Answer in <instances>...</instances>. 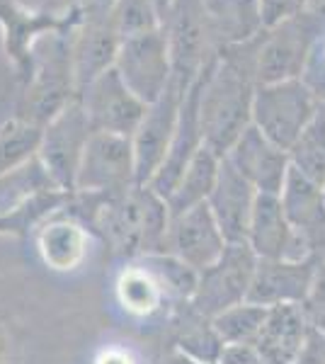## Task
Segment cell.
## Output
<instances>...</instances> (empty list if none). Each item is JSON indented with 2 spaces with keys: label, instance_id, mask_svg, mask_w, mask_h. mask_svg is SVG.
Here are the masks:
<instances>
[{
  "label": "cell",
  "instance_id": "277c9868",
  "mask_svg": "<svg viewBox=\"0 0 325 364\" xmlns=\"http://www.w3.org/2000/svg\"><path fill=\"white\" fill-rule=\"evenodd\" d=\"M73 100H78V85L73 73L70 37H54L49 44V54L37 56L32 80L22 85L15 117L44 129Z\"/></svg>",
  "mask_w": 325,
  "mask_h": 364
},
{
  "label": "cell",
  "instance_id": "83f0119b",
  "mask_svg": "<svg viewBox=\"0 0 325 364\" xmlns=\"http://www.w3.org/2000/svg\"><path fill=\"white\" fill-rule=\"evenodd\" d=\"M287 154L294 170L325 187V112L311 122Z\"/></svg>",
  "mask_w": 325,
  "mask_h": 364
},
{
  "label": "cell",
  "instance_id": "8fae6325",
  "mask_svg": "<svg viewBox=\"0 0 325 364\" xmlns=\"http://www.w3.org/2000/svg\"><path fill=\"white\" fill-rule=\"evenodd\" d=\"M114 68L119 70L129 90L146 105L161 100L173 78L168 34L163 29H153V32L122 39Z\"/></svg>",
  "mask_w": 325,
  "mask_h": 364
},
{
  "label": "cell",
  "instance_id": "5b68a950",
  "mask_svg": "<svg viewBox=\"0 0 325 364\" xmlns=\"http://www.w3.org/2000/svg\"><path fill=\"white\" fill-rule=\"evenodd\" d=\"M321 112V100L304 78L257 85L252 127H257L279 149L289 151Z\"/></svg>",
  "mask_w": 325,
  "mask_h": 364
},
{
  "label": "cell",
  "instance_id": "2e32d148",
  "mask_svg": "<svg viewBox=\"0 0 325 364\" xmlns=\"http://www.w3.org/2000/svg\"><path fill=\"white\" fill-rule=\"evenodd\" d=\"M318 260H257L247 301L272 309L309 301L318 277Z\"/></svg>",
  "mask_w": 325,
  "mask_h": 364
},
{
  "label": "cell",
  "instance_id": "d590c367",
  "mask_svg": "<svg viewBox=\"0 0 325 364\" xmlns=\"http://www.w3.org/2000/svg\"><path fill=\"white\" fill-rule=\"evenodd\" d=\"M0 233H10V228H8V221H5V216H0Z\"/></svg>",
  "mask_w": 325,
  "mask_h": 364
},
{
  "label": "cell",
  "instance_id": "44dd1931",
  "mask_svg": "<svg viewBox=\"0 0 325 364\" xmlns=\"http://www.w3.org/2000/svg\"><path fill=\"white\" fill-rule=\"evenodd\" d=\"M279 199L289 224L321 260V255H325V190L292 168Z\"/></svg>",
  "mask_w": 325,
  "mask_h": 364
},
{
  "label": "cell",
  "instance_id": "836d02e7",
  "mask_svg": "<svg viewBox=\"0 0 325 364\" xmlns=\"http://www.w3.org/2000/svg\"><path fill=\"white\" fill-rule=\"evenodd\" d=\"M163 364H202V362H194V360H190L187 355H182V352H177V350H175L173 355H170Z\"/></svg>",
  "mask_w": 325,
  "mask_h": 364
},
{
  "label": "cell",
  "instance_id": "603a6c76",
  "mask_svg": "<svg viewBox=\"0 0 325 364\" xmlns=\"http://www.w3.org/2000/svg\"><path fill=\"white\" fill-rule=\"evenodd\" d=\"M39 252L54 269H73L85 255V231L73 216L58 211L39 228Z\"/></svg>",
  "mask_w": 325,
  "mask_h": 364
},
{
  "label": "cell",
  "instance_id": "ffe728a7",
  "mask_svg": "<svg viewBox=\"0 0 325 364\" xmlns=\"http://www.w3.org/2000/svg\"><path fill=\"white\" fill-rule=\"evenodd\" d=\"M309 345V316L301 304L267 309L255 350L265 364H299Z\"/></svg>",
  "mask_w": 325,
  "mask_h": 364
},
{
  "label": "cell",
  "instance_id": "7c38bea8",
  "mask_svg": "<svg viewBox=\"0 0 325 364\" xmlns=\"http://www.w3.org/2000/svg\"><path fill=\"white\" fill-rule=\"evenodd\" d=\"M78 100L85 107L92 132L119 134L129 139H134L136 129L141 127L146 109H149L144 100L129 90L117 68L105 70L82 90Z\"/></svg>",
  "mask_w": 325,
  "mask_h": 364
},
{
  "label": "cell",
  "instance_id": "6da1fadb",
  "mask_svg": "<svg viewBox=\"0 0 325 364\" xmlns=\"http://www.w3.org/2000/svg\"><path fill=\"white\" fill-rule=\"evenodd\" d=\"M262 32L255 39L218 51L206 63L199 92V124L204 146L226 156L233 144L252 127V102L257 90V54Z\"/></svg>",
  "mask_w": 325,
  "mask_h": 364
},
{
  "label": "cell",
  "instance_id": "d6986e66",
  "mask_svg": "<svg viewBox=\"0 0 325 364\" xmlns=\"http://www.w3.org/2000/svg\"><path fill=\"white\" fill-rule=\"evenodd\" d=\"M260 192L238 173L226 158H221V170L214 192L206 199L218 228L228 243H247V228Z\"/></svg>",
  "mask_w": 325,
  "mask_h": 364
},
{
  "label": "cell",
  "instance_id": "4fadbf2b",
  "mask_svg": "<svg viewBox=\"0 0 325 364\" xmlns=\"http://www.w3.org/2000/svg\"><path fill=\"white\" fill-rule=\"evenodd\" d=\"M190 87L180 85L170 78L168 90L161 100L149 105L141 127L134 134V156H136V182L139 185H151L156 173L161 170L168 156L170 141L175 136V127L180 119V107Z\"/></svg>",
  "mask_w": 325,
  "mask_h": 364
},
{
  "label": "cell",
  "instance_id": "d4e9b609",
  "mask_svg": "<svg viewBox=\"0 0 325 364\" xmlns=\"http://www.w3.org/2000/svg\"><path fill=\"white\" fill-rule=\"evenodd\" d=\"M223 348H226V345L218 338L211 318L197 314V311L190 306V301H185V316L177 323L175 350L187 355L194 362L216 364Z\"/></svg>",
  "mask_w": 325,
  "mask_h": 364
},
{
  "label": "cell",
  "instance_id": "ba28073f",
  "mask_svg": "<svg viewBox=\"0 0 325 364\" xmlns=\"http://www.w3.org/2000/svg\"><path fill=\"white\" fill-rule=\"evenodd\" d=\"M136 185L139 182H136L134 141L119 134H92L82 154L75 192L114 199L127 195Z\"/></svg>",
  "mask_w": 325,
  "mask_h": 364
},
{
  "label": "cell",
  "instance_id": "e575fe53",
  "mask_svg": "<svg viewBox=\"0 0 325 364\" xmlns=\"http://www.w3.org/2000/svg\"><path fill=\"white\" fill-rule=\"evenodd\" d=\"M107 362L110 364H129V360L124 355H107Z\"/></svg>",
  "mask_w": 325,
  "mask_h": 364
},
{
  "label": "cell",
  "instance_id": "30bf717a",
  "mask_svg": "<svg viewBox=\"0 0 325 364\" xmlns=\"http://www.w3.org/2000/svg\"><path fill=\"white\" fill-rule=\"evenodd\" d=\"M255 267L257 255L250 250V245L228 243L214 265L199 272V284L190 306L206 318H214L221 311L247 301Z\"/></svg>",
  "mask_w": 325,
  "mask_h": 364
},
{
  "label": "cell",
  "instance_id": "f1b7e54d",
  "mask_svg": "<svg viewBox=\"0 0 325 364\" xmlns=\"http://www.w3.org/2000/svg\"><path fill=\"white\" fill-rule=\"evenodd\" d=\"M141 265L158 279V284H161L165 291L175 294L177 299H182V301H192L194 291H197V284H199V272L194 267L182 262L173 252L146 255V257H141Z\"/></svg>",
  "mask_w": 325,
  "mask_h": 364
},
{
  "label": "cell",
  "instance_id": "e0dca14e",
  "mask_svg": "<svg viewBox=\"0 0 325 364\" xmlns=\"http://www.w3.org/2000/svg\"><path fill=\"white\" fill-rule=\"evenodd\" d=\"M228 240L223 238L209 204H199L185 214L170 216L168 228V248L165 252H173L182 262H187L197 272H202L221 257L226 250Z\"/></svg>",
  "mask_w": 325,
  "mask_h": 364
},
{
  "label": "cell",
  "instance_id": "f546056e",
  "mask_svg": "<svg viewBox=\"0 0 325 364\" xmlns=\"http://www.w3.org/2000/svg\"><path fill=\"white\" fill-rule=\"evenodd\" d=\"M117 294H119L124 309L144 316L158 309V304L163 299V287L158 284V279L153 277L149 269L139 265L122 274L119 284H117Z\"/></svg>",
  "mask_w": 325,
  "mask_h": 364
},
{
  "label": "cell",
  "instance_id": "8992f818",
  "mask_svg": "<svg viewBox=\"0 0 325 364\" xmlns=\"http://www.w3.org/2000/svg\"><path fill=\"white\" fill-rule=\"evenodd\" d=\"M82 20L70 37L78 97L105 70L114 68L122 46V29L114 0H82Z\"/></svg>",
  "mask_w": 325,
  "mask_h": 364
},
{
  "label": "cell",
  "instance_id": "ac0fdd59",
  "mask_svg": "<svg viewBox=\"0 0 325 364\" xmlns=\"http://www.w3.org/2000/svg\"><path fill=\"white\" fill-rule=\"evenodd\" d=\"M202 78H204V70L199 73V78L194 80L190 90H187L185 100H182L180 119H177L175 136L170 141L168 156H165V163L149 185L151 190L158 192L163 199L170 197L177 180L182 178V173H185L187 166L192 163V158L204 149V134H202V124H199V92H202Z\"/></svg>",
  "mask_w": 325,
  "mask_h": 364
},
{
  "label": "cell",
  "instance_id": "1f68e13d",
  "mask_svg": "<svg viewBox=\"0 0 325 364\" xmlns=\"http://www.w3.org/2000/svg\"><path fill=\"white\" fill-rule=\"evenodd\" d=\"M321 0H260V13H262L265 29H272L287 20L313 13V8Z\"/></svg>",
  "mask_w": 325,
  "mask_h": 364
},
{
  "label": "cell",
  "instance_id": "7a4b0ae2",
  "mask_svg": "<svg viewBox=\"0 0 325 364\" xmlns=\"http://www.w3.org/2000/svg\"><path fill=\"white\" fill-rule=\"evenodd\" d=\"M95 228L105 233L124 257H146L168 248V202L149 185H136L127 195L102 199Z\"/></svg>",
  "mask_w": 325,
  "mask_h": 364
},
{
  "label": "cell",
  "instance_id": "d6a6232c",
  "mask_svg": "<svg viewBox=\"0 0 325 364\" xmlns=\"http://www.w3.org/2000/svg\"><path fill=\"white\" fill-rule=\"evenodd\" d=\"M216 364H265V360L257 355L255 348H247V345H226Z\"/></svg>",
  "mask_w": 325,
  "mask_h": 364
},
{
  "label": "cell",
  "instance_id": "9a60e30c",
  "mask_svg": "<svg viewBox=\"0 0 325 364\" xmlns=\"http://www.w3.org/2000/svg\"><path fill=\"white\" fill-rule=\"evenodd\" d=\"M223 158L260 195H282V187L292 170L287 151L270 141L257 127H247L243 136L235 141L233 149Z\"/></svg>",
  "mask_w": 325,
  "mask_h": 364
},
{
  "label": "cell",
  "instance_id": "3957f363",
  "mask_svg": "<svg viewBox=\"0 0 325 364\" xmlns=\"http://www.w3.org/2000/svg\"><path fill=\"white\" fill-rule=\"evenodd\" d=\"M82 20L80 3H73L63 13L29 10L20 0H0V32L8 61L15 68V78L27 85L37 66V42L46 34L73 37Z\"/></svg>",
  "mask_w": 325,
  "mask_h": 364
},
{
  "label": "cell",
  "instance_id": "7402d4cb",
  "mask_svg": "<svg viewBox=\"0 0 325 364\" xmlns=\"http://www.w3.org/2000/svg\"><path fill=\"white\" fill-rule=\"evenodd\" d=\"M206 15L216 51L250 42L265 32L260 0H206Z\"/></svg>",
  "mask_w": 325,
  "mask_h": 364
},
{
  "label": "cell",
  "instance_id": "4316f807",
  "mask_svg": "<svg viewBox=\"0 0 325 364\" xmlns=\"http://www.w3.org/2000/svg\"><path fill=\"white\" fill-rule=\"evenodd\" d=\"M265 318H267V309L257 306L252 301H243L238 306L221 311V314L211 318V323H214L223 345H247V348H255Z\"/></svg>",
  "mask_w": 325,
  "mask_h": 364
},
{
  "label": "cell",
  "instance_id": "484cf974",
  "mask_svg": "<svg viewBox=\"0 0 325 364\" xmlns=\"http://www.w3.org/2000/svg\"><path fill=\"white\" fill-rule=\"evenodd\" d=\"M44 129L13 117L0 124V180L37 158Z\"/></svg>",
  "mask_w": 325,
  "mask_h": 364
},
{
  "label": "cell",
  "instance_id": "5bb4252c",
  "mask_svg": "<svg viewBox=\"0 0 325 364\" xmlns=\"http://www.w3.org/2000/svg\"><path fill=\"white\" fill-rule=\"evenodd\" d=\"M247 245L257 260H318L311 245L289 224L279 195H257L247 228Z\"/></svg>",
  "mask_w": 325,
  "mask_h": 364
},
{
  "label": "cell",
  "instance_id": "9c48e42d",
  "mask_svg": "<svg viewBox=\"0 0 325 364\" xmlns=\"http://www.w3.org/2000/svg\"><path fill=\"white\" fill-rule=\"evenodd\" d=\"M316 13H306L265 29L257 54V85L304 78L313 44L318 39Z\"/></svg>",
  "mask_w": 325,
  "mask_h": 364
},
{
  "label": "cell",
  "instance_id": "4dcf8cb0",
  "mask_svg": "<svg viewBox=\"0 0 325 364\" xmlns=\"http://www.w3.org/2000/svg\"><path fill=\"white\" fill-rule=\"evenodd\" d=\"M117 20H119L122 39L163 29L161 15L153 0H114Z\"/></svg>",
  "mask_w": 325,
  "mask_h": 364
},
{
  "label": "cell",
  "instance_id": "52a82bcc",
  "mask_svg": "<svg viewBox=\"0 0 325 364\" xmlns=\"http://www.w3.org/2000/svg\"><path fill=\"white\" fill-rule=\"evenodd\" d=\"M92 127L80 100H73L61 114H56L41 132L37 161L54 182L56 190L73 195L85 146L92 136Z\"/></svg>",
  "mask_w": 325,
  "mask_h": 364
},
{
  "label": "cell",
  "instance_id": "cb8c5ba5",
  "mask_svg": "<svg viewBox=\"0 0 325 364\" xmlns=\"http://www.w3.org/2000/svg\"><path fill=\"white\" fill-rule=\"evenodd\" d=\"M218 170H221V156H216L214 151H209L204 146L197 156L192 158V163L182 173V178L177 180L175 190L170 192V197L165 199L170 209V216L185 214L199 204H206V199L214 192Z\"/></svg>",
  "mask_w": 325,
  "mask_h": 364
}]
</instances>
